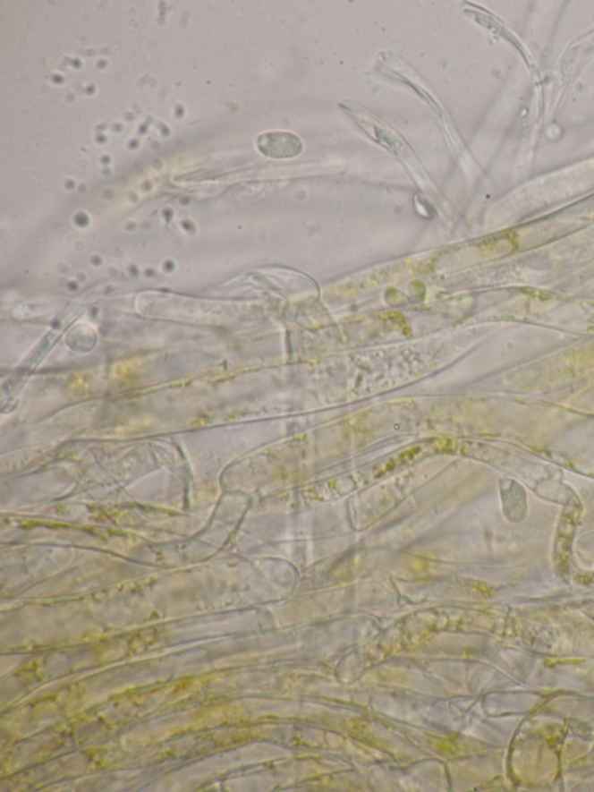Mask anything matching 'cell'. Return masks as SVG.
<instances>
[{
  "label": "cell",
  "mask_w": 594,
  "mask_h": 792,
  "mask_svg": "<svg viewBox=\"0 0 594 792\" xmlns=\"http://www.w3.org/2000/svg\"><path fill=\"white\" fill-rule=\"evenodd\" d=\"M258 148L267 158H292L302 152L303 144L293 132H271L260 136Z\"/></svg>",
  "instance_id": "6da1fadb"
}]
</instances>
